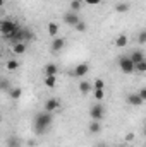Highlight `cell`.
<instances>
[{
    "label": "cell",
    "mask_w": 146,
    "mask_h": 147,
    "mask_svg": "<svg viewBox=\"0 0 146 147\" xmlns=\"http://www.w3.org/2000/svg\"><path fill=\"white\" fill-rule=\"evenodd\" d=\"M79 21H83V19H81L76 12H72V10H69L67 14H64V22L69 24V26H76Z\"/></svg>",
    "instance_id": "ba28073f"
},
{
    "label": "cell",
    "mask_w": 146,
    "mask_h": 147,
    "mask_svg": "<svg viewBox=\"0 0 146 147\" xmlns=\"http://www.w3.org/2000/svg\"><path fill=\"white\" fill-rule=\"evenodd\" d=\"M5 39H7V41H10V43H12V46H14V45H17V43H24V29H23V28H21V29H17L16 33H12L10 36H7Z\"/></svg>",
    "instance_id": "5b68a950"
},
{
    "label": "cell",
    "mask_w": 146,
    "mask_h": 147,
    "mask_svg": "<svg viewBox=\"0 0 146 147\" xmlns=\"http://www.w3.org/2000/svg\"><path fill=\"white\" fill-rule=\"evenodd\" d=\"M124 147H127V146H124Z\"/></svg>",
    "instance_id": "d590c367"
},
{
    "label": "cell",
    "mask_w": 146,
    "mask_h": 147,
    "mask_svg": "<svg viewBox=\"0 0 146 147\" xmlns=\"http://www.w3.org/2000/svg\"><path fill=\"white\" fill-rule=\"evenodd\" d=\"M33 38H35V34H33L31 29H24V43H26V41H31Z\"/></svg>",
    "instance_id": "83f0119b"
},
{
    "label": "cell",
    "mask_w": 146,
    "mask_h": 147,
    "mask_svg": "<svg viewBox=\"0 0 146 147\" xmlns=\"http://www.w3.org/2000/svg\"><path fill=\"white\" fill-rule=\"evenodd\" d=\"M119 69L124 74H132L136 72V63L131 60V57H120L119 58Z\"/></svg>",
    "instance_id": "3957f363"
},
{
    "label": "cell",
    "mask_w": 146,
    "mask_h": 147,
    "mask_svg": "<svg viewBox=\"0 0 146 147\" xmlns=\"http://www.w3.org/2000/svg\"><path fill=\"white\" fill-rule=\"evenodd\" d=\"M2 91H9V80L7 79H2Z\"/></svg>",
    "instance_id": "f1b7e54d"
},
{
    "label": "cell",
    "mask_w": 146,
    "mask_h": 147,
    "mask_svg": "<svg viewBox=\"0 0 146 147\" xmlns=\"http://www.w3.org/2000/svg\"><path fill=\"white\" fill-rule=\"evenodd\" d=\"M126 103H127L129 106H141L145 101L141 99V96H139L138 92H131V94L126 98Z\"/></svg>",
    "instance_id": "52a82bcc"
},
{
    "label": "cell",
    "mask_w": 146,
    "mask_h": 147,
    "mask_svg": "<svg viewBox=\"0 0 146 147\" xmlns=\"http://www.w3.org/2000/svg\"><path fill=\"white\" fill-rule=\"evenodd\" d=\"M136 72H141V74L146 72V60L139 62V63H136Z\"/></svg>",
    "instance_id": "4316f807"
},
{
    "label": "cell",
    "mask_w": 146,
    "mask_h": 147,
    "mask_svg": "<svg viewBox=\"0 0 146 147\" xmlns=\"http://www.w3.org/2000/svg\"><path fill=\"white\" fill-rule=\"evenodd\" d=\"M5 69H7L9 72H14V70H17V69H19V62H17V60H7Z\"/></svg>",
    "instance_id": "d6986e66"
},
{
    "label": "cell",
    "mask_w": 146,
    "mask_h": 147,
    "mask_svg": "<svg viewBox=\"0 0 146 147\" xmlns=\"http://www.w3.org/2000/svg\"><path fill=\"white\" fill-rule=\"evenodd\" d=\"M69 7H71V10H72V12H76V14H77V12L83 9V0H72Z\"/></svg>",
    "instance_id": "ffe728a7"
},
{
    "label": "cell",
    "mask_w": 146,
    "mask_h": 147,
    "mask_svg": "<svg viewBox=\"0 0 146 147\" xmlns=\"http://www.w3.org/2000/svg\"><path fill=\"white\" fill-rule=\"evenodd\" d=\"M143 134H145V137H146V125H145V128H143Z\"/></svg>",
    "instance_id": "e575fe53"
},
{
    "label": "cell",
    "mask_w": 146,
    "mask_h": 147,
    "mask_svg": "<svg viewBox=\"0 0 146 147\" xmlns=\"http://www.w3.org/2000/svg\"><path fill=\"white\" fill-rule=\"evenodd\" d=\"M84 3H88V5H98V3H102L103 0H83Z\"/></svg>",
    "instance_id": "f546056e"
},
{
    "label": "cell",
    "mask_w": 146,
    "mask_h": 147,
    "mask_svg": "<svg viewBox=\"0 0 146 147\" xmlns=\"http://www.w3.org/2000/svg\"><path fill=\"white\" fill-rule=\"evenodd\" d=\"M138 94L141 96V99H143V101H146V87H141V89L138 91Z\"/></svg>",
    "instance_id": "4dcf8cb0"
},
{
    "label": "cell",
    "mask_w": 146,
    "mask_h": 147,
    "mask_svg": "<svg viewBox=\"0 0 146 147\" xmlns=\"http://www.w3.org/2000/svg\"><path fill=\"white\" fill-rule=\"evenodd\" d=\"M88 72H89V65H88L86 62H83V63L76 65V69H74L72 75H74V77H84Z\"/></svg>",
    "instance_id": "9c48e42d"
},
{
    "label": "cell",
    "mask_w": 146,
    "mask_h": 147,
    "mask_svg": "<svg viewBox=\"0 0 146 147\" xmlns=\"http://www.w3.org/2000/svg\"><path fill=\"white\" fill-rule=\"evenodd\" d=\"M126 140H127V142L134 140V134H127V135H126Z\"/></svg>",
    "instance_id": "d6a6232c"
},
{
    "label": "cell",
    "mask_w": 146,
    "mask_h": 147,
    "mask_svg": "<svg viewBox=\"0 0 146 147\" xmlns=\"http://www.w3.org/2000/svg\"><path fill=\"white\" fill-rule=\"evenodd\" d=\"M91 89H93V87H91L89 82H86V80H81V82H79V92H81V94H88Z\"/></svg>",
    "instance_id": "2e32d148"
},
{
    "label": "cell",
    "mask_w": 146,
    "mask_h": 147,
    "mask_svg": "<svg viewBox=\"0 0 146 147\" xmlns=\"http://www.w3.org/2000/svg\"><path fill=\"white\" fill-rule=\"evenodd\" d=\"M55 84H57V75H46V77H45V86H46V87L53 89Z\"/></svg>",
    "instance_id": "ac0fdd59"
},
{
    "label": "cell",
    "mask_w": 146,
    "mask_h": 147,
    "mask_svg": "<svg viewBox=\"0 0 146 147\" xmlns=\"http://www.w3.org/2000/svg\"><path fill=\"white\" fill-rule=\"evenodd\" d=\"M96 147H107V144H103V142H100V144H96Z\"/></svg>",
    "instance_id": "836d02e7"
},
{
    "label": "cell",
    "mask_w": 146,
    "mask_h": 147,
    "mask_svg": "<svg viewBox=\"0 0 146 147\" xmlns=\"http://www.w3.org/2000/svg\"><path fill=\"white\" fill-rule=\"evenodd\" d=\"M86 28H88V26H86V22H84V21H79V22L74 26V29H76L77 33H84V31H86Z\"/></svg>",
    "instance_id": "603a6c76"
},
{
    "label": "cell",
    "mask_w": 146,
    "mask_h": 147,
    "mask_svg": "<svg viewBox=\"0 0 146 147\" xmlns=\"http://www.w3.org/2000/svg\"><path fill=\"white\" fill-rule=\"evenodd\" d=\"M93 89H105V80L103 79H96L93 84Z\"/></svg>",
    "instance_id": "484cf974"
},
{
    "label": "cell",
    "mask_w": 146,
    "mask_h": 147,
    "mask_svg": "<svg viewBox=\"0 0 146 147\" xmlns=\"http://www.w3.org/2000/svg\"><path fill=\"white\" fill-rule=\"evenodd\" d=\"M52 51H60V50H64V46H65V39L60 36L57 38H52Z\"/></svg>",
    "instance_id": "30bf717a"
},
{
    "label": "cell",
    "mask_w": 146,
    "mask_h": 147,
    "mask_svg": "<svg viewBox=\"0 0 146 147\" xmlns=\"http://www.w3.org/2000/svg\"><path fill=\"white\" fill-rule=\"evenodd\" d=\"M127 41H129V39H127L126 34H119L117 39H115V46H117V48H124V46H127Z\"/></svg>",
    "instance_id": "e0dca14e"
},
{
    "label": "cell",
    "mask_w": 146,
    "mask_h": 147,
    "mask_svg": "<svg viewBox=\"0 0 146 147\" xmlns=\"http://www.w3.org/2000/svg\"><path fill=\"white\" fill-rule=\"evenodd\" d=\"M138 45H146V29L138 33Z\"/></svg>",
    "instance_id": "d4e9b609"
},
{
    "label": "cell",
    "mask_w": 146,
    "mask_h": 147,
    "mask_svg": "<svg viewBox=\"0 0 146 147\" xmlns=\"http://www.w3.org/2000/svg\"><path fill=\"white\" fill-rule=\"evenodd\" d=\"M9 147H19V140H17V139H12V140L9 142Z\"/></svg>",
    "instance_id": "1f68e13d"
},
{
    "label": "cell",
    "mask_w": 146,
    "mask_h": 147,
    "mask_svg": "<svg viewBox=\"0 0 146 147\" xmlns=\"http://www.w3.org/2000/svg\"><path fill=\"white\" fill-rule=\"evenodd\" d=\"M52 121H53V116H52V113H48V111L36 113V115H35V120H33L35 132H36L38 135H40V134H45V132L50 128Z\"/></svg>",
    "instance_id": "6da1fadb"
},
{
    "label": "cell",
    "mask_w": 146,
    "mask_h": 147,
    "mask_svg": "<svg viewBox=\"0 0 146 147\" xmlns=\"http://www.w3.org/2000/svg\"><path fill=\"white\" fill-rule=\"evenodd\" d=\"M12 51H14V55H24L28 51V45L26 43H17V45L12 46Z\"/></svg>",
    "instance_id": "7c38bea8"
},
{
    "label": "cell",
    "mask_w": 146,
    "mask_h": 147,
    "mask_svg": "<svg viewBox=\"0 0 146 147\" xmlns=\"http://www.w3.org/2000/svg\"><path fill=\"white\" fill-rule=\"evenodd\" d=\"M129 57H131V60H132L134 63H139V62H143V60H146L145 53H143L141 50H134V51H132V53H131Z\"/></svg>",
    "instance_id": "8fae6325"
},
{
    "label": "cell",
    "mask_w": 146,
    "mask_h": 147,
    "mask_svg": "<svg viewBox=\"0 0 146 147\" xmlns=\"http://www.w3.org/2000/svg\"><path fill=\"white\" fill-rule=\"evenodd\" d=\"M88 130H89V134H100V132H102V125H100V121L91 120L89 125H88Z\"/></svg>",
    "instance_id": "4fadbf2b"
},
{
    "label": "cell",
    "mask_w": 146,
    "mask_h": 147,
    "mask_svg": "<svg viewBox=\"0 0 146 147\" xmlns=\"http://www.w3.org/2000/svg\"><path fill=\"white\" fill-rule=\"evenodd\" d=\"M17 29H21V26H19L14 19H3V21L0 22V33H2L3 38L10 36V34L16 33Z\"/></svg>",
    "instance_id": "7a4b0ae2"
},
{
    "label": "cell",
    "mask_w": 146,
    "mask_h": 147,
    "mask_svg": "<svg viewBox=\"0 0 146 147\" xmlns=\"http://www.w3.org/2000/svg\"><path fill=\"white\" fill-rule=\"evenodd\" d=\"M103 116H105V108H103V105L100 101H96L91 106V110H89V118L91 120H96V121H102Z\"/></svg>",
    "instance_id": "277c9868"
},
{
    "label": "cell",
    "mask_w": 146,
    "mask_h": 147,
    "mask_svg": "<svg viewBox=\"0 0 146 147\" xmlns=\"http://www.w3.org/2000/svg\"><path fill=\"white\" fill-rule=\"evenodd\" d=\"M21 94H23V89H21V87H14V89H10V98H12L14 101H17V99L21 98Z\"/></svg>",
    "instance_id": "7402d4cb"
},
{
    "label": "cell",
    "mask_w": 146,
    "mask_h": 147,
    "mask_svg": "<svg viewBox=\"0 0 146 147\" xmlns=\"http://www.w3.org/2000/svg\"><path fill=\"white\" fill-rule=\"evenodd\" d=\"M59 108H60V99H57V98H50V99L45 101V111H48V113H55Z\"/></svg>",
    "instance_id": "8992f818"
},
{
    "label": "cell",
    "mask_w": 146,
    "mask_h": 147,
    "mask_svg": "<svg viewBox=\"0 0 146 147\" xmlns=\"http://www.w3.org/2000/svg\"><path fill=\"white\" fill-rule=\"evenodd\" d=\"M48 34L52 38H57V34H59V24L57 22H48Z\"/></svg>",
    "instance_id": "9a60e30c"
},
{
    "label": "cell",
    "mask_w": 146,
    "mask_h": 147,
    "mask_svg": "<svg viewBox=\"0 0 146 147\" xmlns=\"http://www.w3.org/2000/svg\"><path fill=\"white\" fill-rule=\"evenodd\" d=\"M115 10H117L119 14H124V12L129 10V3H127V2H120V3L115 5Z\"/></svg>",
    "instance_id": "44dd1931"
},
{
    "label": "cell",
    "mask_w": 146,
    "mask_h": 147,
    "mask_svg": "<svg viewBox=\"0 0 146 147\" xmlns=\"http://www.w3.org/2000/svg\"><path fill=\"white\" fill-rule=\"evenodd\" d=\"M93 94H95V99H96V101H102V99L105 98L103 89H93Z\"/></svg>",
    "instance_id": "cb8c5ba5"
},
{
    "label": "cell",
    "mask_w": 146,
    "mask_h": 147,
    "mask_svg": "<svg viewBox=\"0 0 146 147\" xmlns=\"http://www.w3.org/2000/svg\"><path fill=\"white\" fill-rule=\"evenodd\" d=\"M57 72H59V67H57L55 63L45 65V77H46V75H57Z\"/></svg>",
    "instance_id": "5bb4252c"
}]
</instances>
